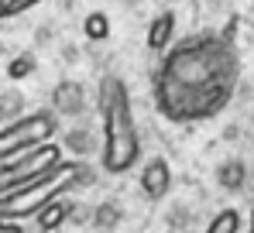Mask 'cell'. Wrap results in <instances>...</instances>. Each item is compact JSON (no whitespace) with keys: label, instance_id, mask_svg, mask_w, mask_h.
I'll return each mask as SVG.
<instances>
[{"label":"cell","instance_id":"5bb4252c","mask_svg":"<svg viewBox=\"0 0 254 233\" xmlns=\"http://www.w3.org/2000/svg\"><path fill=\"white\" fill-rule=\"evenodd\" d=\"M28 72H35V58H31V55H21V58H14V62L7 65V76L10 79H24Z\"/></svg>","mask_w":254,"mask_h":233},{"label":"cell","instance_id":"5b68a950","mask_svg":"<svg viewBox=\"0 0 254 233\" xmlns=\"http://www.w3.org/2000/svg\"><path fill=\"white\" fill-rule=\"evenodd\" d=\"M52 110L62 114V116H79L86 110V89L79 82H72V79L59 82L52 89Z\"/></svg>","mask_w":254,"mask_h":233},{"label":"cell","instance_id":"9a60e30c","mask_svg":"<svg viewBox=\"0 0 254 233\" xmlns=\"http://www.w3.org/2000/svg\"><path fill=\"white\" fill-rule=\"evenodd\" d=\"M0 233H24L14 220H0Z\"/></svg>","mask_w":254,"mask_h":233},{"label":"cell","instance_id":"8fae6325","mask_svg":"<svg viewBox=\"0 0 254 233\" xmlns=\"http://www.w3.org/2000/svg\"><path fill=\"white\" fill-rule=\"evenodd\" d=\"M121 216H124V209H121V206L103 202V206L96 209V227H100V230H114V227L121 223Z\"/></svg>","mask_w":254,"mask_h":233},{"label":"cell","instance_id":"277c9868","mask_svg":"<svg viewBox=\"0 0 254 233\" xmlns=\"http://www.w3.org/2000/svg\"><path fill=\"white\" fill-rule=\"evenodd\" d=\"M172 189V168L165 158H151V161H144L141 165V192L148 195L151 202H158V199H165Z\"/></svg>","mask_w":254,"mask_h":233},{"label":"cell","instance_id":"ba28073f","mask_svg":"<svg viewBox=\"0 0 254 233\" xmlns=\"http://www.w3.org/2000/svg\"><path fill=\"white\" fill-rule=\"evenodd\" d=\"M216 182H220L227 192H241L244 182H248V165H244V161H227V165H220Z\"/></svg>","mask_w":254,"mask_h":233},{"label":"cell","instance_id":"2e32d148","mask_svg":"<svg viewBox=\"0 0 254 233\" xmlns=\"http://www.w3.org/2000/svg\"><path fill=\"white\" fill-rule=\"evenodd\" d=\"M251 233H254V192H251Z\"/></svg>","mask_w":254,"mask_h":233},{"label":"cell","instance_id":"4fadbf2b","mask_svg":"<svg viewBox=\"0 0 254 233\" xmlns=\"http://www.w3.org/2000/svg\"><path fill=\"white\" fill-rule=\"evenodd\" d=\"M65 144L83 158V155H89V148H93V137H89V130H72V134L65 137Z\"/></svg>","mask_w":254,"mask_h":233},{"label":"cell","instance_id":"8992f818","mask_svg":"<svg viewBox=\"0 0 254 233\" xmlns=\"http://www.w3.org/2000/svg\"><path fill=\"white\" fill-rule=\"evenodd\" d=\"M172 35H175V14L172 10H162L151 24H148V52H155V55H162L165 48L172 45Z\"/></svg>","mask_w":254,"mask_h":233},{"label":"cell","instance_id":"52a82bcc","mask_svg":"<svg viewBox=\"0 0 254 233\" xmlns=\"http://www.w3.org/2000/svg\"><path fill=\"white\" fill-rule=\"evenodd\" d=\"M72 213H76V202H72V199H62V195H59V199H52L42 213L35 216V220H38V230H42V233L59 230V227H62Z\"/></svg>","mask_w":254,"mask_h":233},{"label":"cell","instance_id":"9c48e42d","mask_svg":"<svg viewBox=\"0 0 254 233\" xmlns=\"http://www.w3.org/2000/svg\"><path fill=\"white\" fill-rule=\"evenodd\" d=\"M203 233H241V213L237 209H220Z\"/></svg>","mask_w":254,"mask_h":233},{"label":"cell","instance_id":"6da1fadb","mask_svg":"<svg viewBox=\"0 0 254 233\" xmlns=\"http://www.w3.org/2000/svg\"><path fill=\"white\" fill-rule=\"evenodd\" d=\"M241 86V52L234 31H203L165 48L151 96L172 123H199L223 114Z\"/></svg>","mask_w":254,"mask_h":233},{"label":"cell","instance_id":"7c38bea8","mask_svg":"<svg viewBox=\"0 0 254 233\" xmlns=\"http://www.w3.org/2000/svg\"><path fill=\"white\" fill-rule=\"evenodd\" d=\"M38 3H45V0H0V21L17 17V14H24V10H31Z\"/></svg>","mask_w":254,"mask_h":233},{"label":"cell","instance_id":"30bf717a","mask_svg":"<svg viewBox=\"0 0 254 233\" xmlns=\"http://www.w3.org/2000/svg\"><path fill=\"white\" fill-rule=\"evenodd\" d=\"M86 38L93 41H103L107 35H110V17L103 14V10H93V14H86Z\"/></svg>","mask_w":254,"mask_h":233},{"label":"cell","instance_id":"7a4b0ae2","mask_svg":"<svg viewBox=\"0 0 254 233\" xmlns=\"http://www.w3.org/2000/svg\"><path fill=\"white\" fill-rule=\"evenodd\" d=\"M100 120H103V148H100L103 172L124 175L141 161V134L134 123L127 82L121 76H103L100 82Z\"/></svg>","mask_w":254,"mask_h":233},{"label":"cell","instance_id":"3957f363","mask_svg":"<svg viewBox=\"0 0 254 233\" xmlns=\"http://www.w3.org/2000/svg\"><path fill=\"white\" fill-rule=\"evenodd\" d=\"M55 130H59V114L55 110H35L28 116L10 120L7 127H0V161L17 158L24 151H35L48 137H55Z\"/></svg>","mask_w":254,"mask_h":233},{"label":"cell","instance_id":"e0dca14e","mask_svg":"<svg viewBox=\"0 0 254 233\" xmlns=\"http://www.w3.org/2000/svg\"><path fill=\"white\" fill-rule=\"evenodd\" d=\"M0 120H3V110H0Z\"/></svg>","mask_w":254,"mask_h":233}]
</instances>
